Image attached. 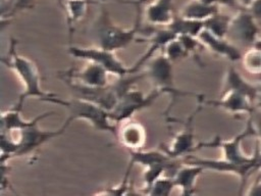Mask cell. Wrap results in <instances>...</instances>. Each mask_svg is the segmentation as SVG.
I'll return each instance as SVG.
<instances>
[{
  "mask_svg": "<svg viewBox=\"0 0 261 196\" xmlns=\"http://www.w3.org/2000/svg\"><path fill=\"white\" fill-rule=\"evenodd\" d=\"M58 76L66 77L88 87H104L108 85L109 74L102 66L93 62H88V64L82 68L70 67L60 71Z\"/></svg>",
  "mask_w": 261,
  "mask_h": 196,
  "instance_id": "13",
  "label": "cell"
},
{
  "mask_svg": "<svg viewBox=\"0 0 261 196\" xmlns=\"http://www.w3.org/2000/svg\"><path fill=\"white\" fill-rule=\"evenodd\" d=\"M67 52L74 58L83 59L102 66L108 71L109 75H113L117 78H123L129 74H133L130 67L126 66L115 55L114 51L109 49H105L99 46L80 47L70 45L67 49Z\"/></svg>",
  "mask_w": 261,
  "mask_h": 196,
  "instance_id": "5",
  "label": "cell"
},
{
  "mask_svg": "<svg viewBox=\"0 0 261 196\" xmlns=\"http://www.w3.org/2000/svg\"><path fill=\"white\" fill-rule=\"evenodd\" d=\"M256 135L255 128L253 126V121L251 117L249 116V119L247 121L246 128L240 132L238 135H236L233 138L228 140H223L220 137H215L209 141L206 142H199L198 143V150L202 148H220L223 154V158L236 162V163H246L250 162L255 159L256 154L253 156L247 155L243 149H242V142L244 139Z\"/></svg>",
  "mask_w": 261,
  "mask_h": 196,
  "instance_id": "9",
  "label": "cell"
},
{
  "mask_svg": "<svg viewBox=\"0 0 261 196\" xmlns=\"http://www.w3.org/2000/svg\"><path fill=\"white\" fill-rule=\"evenodd\" d=\"M89 1L87 0H65L63 7L66 14V22L70 34L72 33V28L80 19L84 17L87 12Z\"/></svg>",
  "mask_w": 261,
  "mask_h": 196,
  "instance_id": "24",
  "label": "cell"
},
{
  "mask_svg": "<svg viewBox=\"0 0 261 196\" xmlns=\"http://www.w3.org/2000/svg\"><path fill=\"white\" fill-rule=\"evenodd\" d=\"M167 28L171 30L176 37L181 35L198 37L204 29V21L187 18L181 15H174Z\"/></svg>",
  "mask_w": 261,
  "mask_h": 196,
  "instance_id": "23",
  "label": "cell"
},
{
  "mask_svg": "<svg viewBox=\"0 0 261 196\" xmlns=\"http://www.w3.org/2000/svg\"><path fill=\"white\" fill-rule=\"evenodd\" d=\"M241 61L247 72L261 76V50L253 46L249 47V49L242 55Z\"/></svg>",
  "mask_w": 261,
  "mask_h": 196,
  "instance_id": "26",
  "label": "cell"
},
{
  "mask_svg": "<svg viewBox=\"0 0 261 196\" xmlns=\"http://www.w3.org/2000/svg\"><path fill=\"white\" fill-rule=\"evenodd\" d=\"M255 154H256L255 159L250 162H246V163H236V162L229 161L225 158H222V159L200 158V157H197L192 154H189V155L182 157L181 161L201 165L205 170H212V172L238 176L241 180V189H242L244 187L246 180L251 176V174L254 170L259 169L261 167L260 155H259V145L256 148Z\"/></svg>",
  "mask_w": 261,
  "mask_h": 196,
  "instance_id": "6",
  "label": "cell"
},
{
  "mask_svg": "<svg viewBox=\"0 0 261 196\" xmlns=\"http://www.w3.org/2000/svg\"><path fill=\"white\" fill-rule=\"evenodd\" d=\"M15 40H11L9 51L7 55L2 57V62L18 77L22 85V93L19 95L18 104L23 106L24 100L31 97L39 98L41 101H44L47 98L53 97L56 94L51 92H46L42 88L40 71L33 60L30 58L18 54L15 50Z\"/></svg>",
  "mask_w": 261,
  "mask_h": 196,
  "instance_id": "1",
  "label": "cell"
},
{
  "mask_svg": "<svg viewBox=\"0 0 261 196\" xmlns=\"http://www.w3.org/2000/svg\"><path fill=\"white\" fill-rule=\"evenodd\" d=\"M162 94L163 92L156 88L148 95H145L140 90L130 88L119 97L115 106L110 110V117L114 124L118 125L125 119L132 118L136 112L151 106Z\"/></svg>",
  "mask_w": 261,
  "mask_h": 196,
  "instance_id": "7",
  "label": "cell"
},
{
  "mask_svg": "<svg viewBox=\"0 0 261 196\" xmlns=\"http://www.w3.org/2000/svg\"><path fill=\"white\" fill-rule=\"evenodd\" d=\"M238 3H239L238 0H217V5H223L229 8L238 7Z\"/></svg>",
  "mask_w": 261,
  "mask_h": 196,
  "instance_id": "33",
  "label": "cell"
},
{
  "mask_svg": "<svg viewBox=\"0 0 261 196\" xmlns=\"http://www.w3.org/2000/svg\"><path fill=\"white\" fill-rule=\"evenodd\" d=\"M174 38H176V35L169 30L167 27L166 29L163 30H156L153 32L151 38H150V46L147 49V51L141 56L140 59H138V61L130 66L132 72H138L139 69L141 68L142 65H144L149 59H151V57L154 55V53L160 49H163L165 47V45L170 42L171 40H173Z\"/></svg>",
  "mask_w": 261,
  "mask_h": 196,
  "instance_id": "18",
  "label": "cell"
},
{
  "mask_svg": "<svg viewBox=\"0 0 261 196\" xmlns=\"http://www.w3.org/2000/svg\"><path fill=\"white\" fill-rule=\"evenodd\" d=\"M204 172L205 169L201 165L181 161L172 178L182 195H193L196 192L197 180Z\"/></svg>",
  "mask_w": 261,
  "mask_h": 196,
  "instance_id": "17",
  "label": "cell"
},
{
  "mask_svg": "<svg viewBox=\"0 0 261 196\" xmlns=\"http://www.w3.org/2000/svg\"><path fill=\"white\" fill-rule=\"evenodd\" d=\"M129 153V162L135 164H141L144 167L161 164V163H171L176 158L168 155L163 149L161 150H134L128 151Z\"/></svg>",
  "mask_w": 261,
  "mask_h": 196,
  "instance_id": "20",
  "label": "cell"
},
{
  "mask_svg": "<svg viewBox=\"0 0 261 196\" xmlns=\"http://www.w3.org/2000/svg\"><path fill=\"white\" fill-rule=\"evenodd\" d=\"M33 1H34V0H16V1L14 2L13 6H12V9H11L10 14H13V13H15V12H17V11H20V10H22V9H24V8H27V7H29V6H31V4H32Z\"/></svg>",
  "mask_w": 261,
  "mask_h": 196,
  "instance_id": "31",
  "label": "cell"
},
{
  "mask_svg": "<svg viewBox=\"0 0 261 196\" xmlns=\"http://www.w3.org/2000/svg\"><path fill=\"white\" fill-rule=\"evenodd\" d=\"M58 1H59V4H60V5H61V6H62V7H63V4H62V2H63V3H64V2H65V1H64V0H58Z\"/></svg>",
  "mask_w": 261,
  "mask_h": 196,
  "instance_id": "36",
  "label": "cell"
},
{
  "mask_svg": "<svg viewBox=\"0 0 261 196\" xmlns=\"http://www.w3.org/2000/svg\"><path fill=\"white\" fill-rule=\"evenodd\" d=\"M260 178H261V174H260Z\"/></svg>",
  "mask_w": 261,
  "mask_h": 196,
  "instance_id": "38",
  "label": "cell"
},
{
  "mask_svg": "<svg viewBox=\"0 0 261 196\" xmlns=\"http://www.w3.org/2000/svg\"><path fill=\"white\" fill-rule=\"evenodd\" d=\"M216 12H218L217 4H206L200 0H192L182 7L180 15L187 18L204 21Z\"/></svg>",
  "mask_w": 261,
  "mask_h": 196,
  "instance_id": "22",
  "label": "cell"
},
{
  "mask_svg": "<svg viewBox=\"0 0 261 196\" xmlns=\"http://www.w3.org/2000/svg\"><path fill=\"white\" fill-rule=\"evenodd\" d=\"M258 89H259V92H260V94H261V83L258 85Z\"/></svg>",
  "mask_w": 261,
  "mask_h": 196,
  "instance_id": "37",
  "label": "cell"
},
{
  "mask_svg": "<svg viewBox=\"0 0 261 196\" xmlns=\"http://www.w3.org/2000/svg\"><path fill=\"white\" fill-rule=\"evenodd\" d=\"M227 36L243 46L251 47L259 38L258 21L247 8H239L230 19Z\"/></svg>",
  "mask_w": 261,
  "mask_h": 196,
  "instance_id": "11",
  "label": "cell"
},
{
  "mask_svg": "<svg viewBox=\"0 0 261 196\" xmlns=\"http://www.w3.org/2000/svg\"><path fill=\"white\" fill-rule=\"evenodd\" d=\"M228 90L236 91L245 95L253 103L261 95L258 89V85H254L253 83L245 79L243 75L233 66H229L224 75L223 92Z\"/></svg>",
  "mask_w": 261,
  "mask_h": 196,
  "instance_id": "16",
  "label": "cell"
},
{
  "mask_svg": "<svg viewBox=\"0 0 261 196\" xmlns=\"http://www.w3.org/2000/svg\"><path fill=\"white\" fill-rule=\"evenodd\" d=\"M163 54L172 62L189 56L184 45L177 37L165 45V47L163 48Z\"/></svg>",
  "mask_w": 261,
  "mask_h": 196,
  "instance_id": "28",
  "label": "cell"
},
{
  "mask_svg": "<svg viewBox=\"0 0 261 196\" xmlns=\"http://www.w3.org/2000/svg\"><path fill=\"white\" fill-rule=\"evenodd\" d=\"M203 107L204 105L199 102L198 107L184 122V129L174 135L169 144L162 148L168 155L173 158H182L198 150V144H195L194 118L202 110Z\"/></svg>",
  "mask_w": 261,
  "mask_h": 196,
  "instance_id": "10",
  "label": "cell"
},
{
  "mask_svg": "<svg viewBox=\"0 0 261 196\" xmlns=\"http://www.w3.org/2000/svg\"><path fill=\"white\" fill-rule=\"evenodd\" d=\"M53 112H45L36 116L34 122L25 129L18 132L17 152L15 157L29 155L45 143L61 136L65 133L69 125L73 121L69 116L58 130H42L39 128V121L51 115Z\"/></svg>",
  "mask_w": 261,
  "mask_h": 196,
  "instance_id": "4",
  "label": "cell"
},
{
  "mask_svg": "<svg viewBox=\"0 0 261 196\" xmlns=\"http://www.w3.org/2000/svg\"><path fill=\"white\" fill-rule=\"evenodd\" d=\"M248 195H261V178H259L254 182V184L247 191Z\"/></svg>",
  "mask_w": 261,
  "mask_h": 196,
  "instance_id": "32",
  "label": "cell"
},
{
  "mask_svg": "<svg viewBox=\"0 0 261 196\" xmlns=\"http://www.w3.org/2000/svg\"><path fill=\"white\" fill-rule=\"evenodd\" d=\"M44 102L60 105L68 111V116L72 120H86L96 130L109 133L116 137L117 125L112 121L110 111L94 102L73 96L69 99H63L59 98L57 95L45 99Z\"/></svg>",
  "mask_w": 261,
  "mask_h": 196,
  "instance_id": "2",
  "label": "cell"
},
{
  "mask_svg": "<svg viewBox=\"0 0 261 196\" xmlns=\"http://www.w3.org/2000/svg\"><path fill=\"white\" fill-rule=\"evenodd\" d=\"M22 109V105L18 104L17 102L15 105L10 107L9 109L5 110L1 114V131L10 133V132H19L30 125H32L36 118V116L32 119H24L20 111Z\"/></svg>",
  "mask_w": 261,
  "mask_h": 196,
  "instance_id": "21",
  "label": "cell"
},
{
  "mask_svg": "<svg viewBox=\"0 0 261 196\" xmlns=\"http://www.w3.org/2000/svg\"><path fill=\"white\" fill-rule=\"evenodd\" d=\"M174 180L171 176L163 175L155 180L146 190L145 193L148 195H169L175 188Z\"/></svg>",
  "mask_w": 261,
  "mask_h": 196,
  "instance_id": "27",
  "label": "cell"
},
{
  "mask_svg": "<svg viewBox=\"0 0 261 196\" xmlns=\"http://www.w3.org/2000/svg\"><path fill=\"white\" fill-rule=\"evenodd\" d=\"M116 138L127 151L140 150L146 142V130L144 126L132 118L118 124Z\"/></svg>",
  "mask_w": 261,
  "mask_h": 196,
  "instance_id": "15",
  "label": "cell"
},
{
  "mask_svg": "<svg viewBox=\"0 0 261 196\" xmlns=\"http://www.w3.org/2000/svg\"><path fill=\"white\" fill-rule=\"evenodd\" d=\"M239 1V4L244 7V8H248L249 5L254 1V0H238Z\"/></svg>",
  "mask_w": 261,
  "mask_h": 196,
  "instance_id": "34",
  "label": "cell"
},
{
  "mask_svg": "<svg viewBox=\"0 0 261 196\" xmlns=\"http://www.w3.org/2000/svg\"><path fill=\"white\" fill-rule=\"evenodd\" d=\"M230 19L231 17L218 11L206 20H204V29H206L215 36L226 38L229 31Z\"/></svg>",
  "mask_w": 261,
  "mask_h": 196,
  "instance_id": "25",
  "label": "cell"
},
{
  "mask_svg": "<svg viewBox=\"0 0 261 196\" xmlns=\"http://www.w3.org/2000/svg\"><path fill=\"white\" fill-rule=\"evenodd\" d=\"M145 75L155 85L156 89L162 91L163 94L170 95L173 99L177 96L193 95L197 97L199 95L194 92L179 90L175 87L172 61H170L163 53L149 60Z\"/></svg>",
  "mask_w": 261,
  "mask_h": 196,
  "instance_id": "8",
  "label": "cell"
},
{
  "mask_svg": "<svg viewBox=\"0 0 261 196\" xmlns=\"http://www.w3.org/2000/svg\"><path fill=\"white\" fill-rule=\"evenodd\" d=\"M145 14L151 24L167 27L174 16L173 0H154L147 6Z\"/></svg>",
  "mask_w": 261,
  "mask_h": 196,
  "instance_id": "19",
  "label": "cell"
},
{
  "mask_svg": "<svg viewBox=\"0 0 261 196\" xmlns=\"http://www.w3.org/2000/svg\"><path fill=\"white\" fill-rule=\"evenodd\" d=\"M140 14L137 17V22L133 28L125 29L117 26L110 18L107 10L102 7L100 13L95 19L91 32L97 46L116 51L119 49L126 48L138 39L137 35L140 29Z\"/></svg>",
  "mask_w": 261,
  "mask_h": 196,
  "instance_id": "3",
  "label": "cell"
},
{
  "mask_svg": "<svg viewBox=\"0 0 261 196\" xmlns=\"http://www.w3.org/2000/svg\"><path fill=\"white\" fill-rule=\"evenodd\" d=\"M87 1H89V0H87Z\"/></svg>",
  "mask_w": 261,
  "mask_h": 196,
  "instance_id": "39",
  "label": "cell"
},
{
  "mask_svg": "<svg viewBox=\"0 0 261 196\" xmlns=\"http://www.w3.org/2000/svg\"><path fill=\"white\" fill-rule=\"evenodd\" d=\"M133 166H134V164L128 162L126 173L124 174V177H123L122 181L118 185L112 186V187H107L106 189H104L100 192H97V194H99V195H123V194H127L128 189H129V175H130V170H132Z\"/></svg>",
  "mask_w": 261,
  "mask_h": 196,
  "instance_id": "29",
  "label": "cell"
},
{
  "mask_svg": "<svg viewBox=\"0 0 261 196\" xmlns=\"http://www.w3.org/2000/svg\"><path fill=\"white\" fill-rule=\"evenodd\" d=\"M198 39L204 48L208 49L215 55L221 56L231 62L239 61L242 58L243 54L231 41L226 38L215 36L206 29L202 30Z\"/></svg>",
  "mask_w": 261,
  "mask_h": 196,
  "instance_id": "14",
  "label": "cell"
},
{
  "mask_svg": "<svg viewBox=\"0 0 261 196\" xmlns=\"http://www.w3.org/2000/svg\"><path fill=\"white\" fill-rule=\"evenodd\" d=\"M197 99L204 106L209 105L218 109H222L231 114L247 113L250 115L256 107L254 106V103L245 95L231 90L224 91L223 96L218 99H207L201 94L197 96Z\"/></svg>",
  "mask_w": 261,
  "mask_h": 196,
  "instance_id": "12",
  "label": "cell"
},
{
  "mask_svg": "<svg viewBox=\"0 0 261 196\" xmlns=\"http://www.w3.org/2000/svg\"><path fill=\"white\" fill-rule=\"evenodd\" d=\"M247 9L258 22H261V0H254Z\"/></svg>",
  "mask_w": 261,
  "mask_h": 196,
  "instance_id": "30",
  "label": "cell"
},
{
  "mask_svg": "<svg viewBox=\"0 0 261 196\" xmlns=\"http://www.w3.org/2000/svg\"><path fill=\"white\" fill-rule=\"evenodd\" d=\"M206 4H217V0H200Z\"/></svg>",
  "mask_w": 261,
  "mask_h": 196,
  "instance_id": "35",
  "label": "cell"
}]
</instances>
